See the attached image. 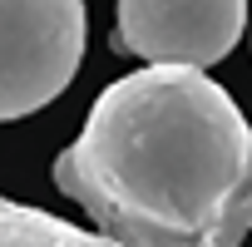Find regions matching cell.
I'll use <instances>...</instances> for the list:
<instances>
[{"label": "cell", "instance_id": "1", "mask_svg": "<svg viewBox=\"0 0 252 247\" xmlns=\"http://www.w3.org/2000/svg\"><path fill=\"white\" fill-rule=\"evenodd\" d=\"M55 188L114 247H242L252 124L203 69L144 64L94 99L55 158Z\"/></svg>", "mask_w": 252, "mask_h": 247}, {"label": "cell", "instance_id": "2", "mask_svg": "<svg viewBox=\"0 0 252 247\" xmlns=\"http://www.w3.org/2000/svg\"><path fill=\"white\" fill-rule=\"evenodd\" d=\"M84 0H0V124L55 104L84 60Z\"/></svg>", "mask_w": 252, "mask_h": 247}, {"label": "cell", "instance_id": "3", "mask_svg": "<svg viewBox=\"0 0 252 247\" xmlns=\"http://www.w3.org/2000/svg\"><path fill=\"white\" fill-rule=\"evenodd\" d=\"M247 30V0H119L114 50L149 64L208 69Z\"/></svg>", "mask_w": 252, "mask_h": 247}, {"label": "cell", "instance_id": "4", "mask_svg": "<svg viewBox=\"0 0 252 247\" xmlns=\"http://www.w3.org/2000/svg\"><path fill=\"white\" fill-rule=\"evenodd\" d=\"M0 247H114L99 232H84L45 208L0 198Z\"/></svg>", "mask_w": 252, "mask_h": 247}]
</instances>
